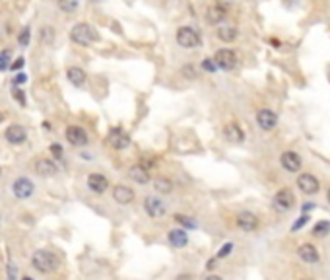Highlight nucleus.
<instances>
[{"label": "nucleus", "mask_w": 330, "mask_h": 280, "mask_svg": "<svg viewBox=\"0 0 330 280\" xmlns=\"http://www.w3.org/2000/svg\"><path fill=\"white\" fill-rule=\"evenodd\" d=\"M31 265H33L35 271H39L43 275H49V273L59 269V257L55 253H51V251H47V249H39L31 257Z\"/></svg>", "instance_id": "1"}, {"label": "nucleus", "mask_w": 330, "mask_h": 280, "mask_svg": "<svg viewBox=\"0 0 330 280\" xmlns=\"http://www.w3.org/2000/svg\"><path fill=\"white\" fill-rule=\"evenodd\" d=\"M70 39L78 45H91L93 41L99 39V35L89 23H76L70 31Z\"/></svg>", "instance_id": "2"}, {"label": "nucleus", "mask_w": 330, "mask_h": 280, "mask_svg": "<svg viewBox=\"0 0 330 280\" xmlns=\"http://www.w3.org/2000/svg\"><path fill=\"white\" fill-rule=\"evenodd\" d=\"M177 43L185 49H197L200 45V35H198L197 29L185 25V27H179L177 31Z\"/></svg>", "instance_id": "3"}, {"label": "nucleus", "mask_w": 330, "mask_h": 280, "mask_svg": "<svg viewBox=\"0 0 330 280\" xmlns=\"http://www.w3.org/2000/svg\"><path fill=\"white\" fill-rule=\"evenodd\" d=\"M272 207L276 212H289V210L295 207V197H293V193L289 191V189H282V191H278L276 195H274V201H272Z\"/></svg>", "instance_id": "4"}, {"label": "nucleus", "mask_w": 330, "mask_h": 280, "mask_svg": "<svg viewBox=\"0 0 330 280\" xmlns=\"http://www.w3.org/2000/svg\"><path fill=\"white\" fill-rule=\"evenodd\" d=\"M297 187L303 195H317L321 191V181L313 173H301L297 177Z\"/></svg>", "instance_id": "5"}, {"label": "nucleus", "mask_w": 330, "mask_h": 280, "mask_svg": "<svg viewBox=\"0 0 330 280\" xmlns=\"http://www.w3.org/2000/svg\"><path fill=\"white\" fill-rule=\"evenodd\" d=\"M144 210H146V214L150 216V218H163L165 216V203L161 201V199H157V197H146L144 199Z\"/></svg>", "instance_id": "6"}, {"label": "nucleus", "mask_w": 330, "mask_h": 280, "mask_svg": "<svg viewBox=\"0 0 330 280\" xmlns=\"http://www.w3.org/2000/svg\"><path fill=\"white\" fill-rule=\"evenodd\" d=\"M33 189H35L33 181L27 179V177H18V179L12 183V193H14V197H16V199H22V201L29 199V197L33 195Z\"/></svg>", "instance_id": "7"}, {"label": "nucleus", "mask_w": 330, "mask_h": 280, "mask_svg": "<svg viewBox=\"0 0 330 280\" xmlns=\"http://www.w3.org/2000/svg\"><path fill=\"white\" fill-rule=\"evenodd\" d=\"M214 61L218 65V69L221 70H233L237 65V57L231 49H220L216 55H214Z\"/></svg>", "instance_id": "8"}, {"label": "nucleus", "mask_w": 330, "mask_h": 280, "mask_svg": "<svg viewBox=\"0 0 330 280\" xmlns=\"http://www.w3.org/2000/svg\"><path fill=\"white\" fill-rule=\"evenodd\" d=\"M237 228L243 232H255L259 228V218L251 210H243L237 214Z\"/></svg>", "instance_id": "9"}, {"label": "nucleus", "mask_w": 330, "mask_h": 280, "mask_svg": "<svg viewBox=\"0 0 330 280\" xmlns=\"http://www.w3.org/2000/svg\"><path fill=\"white\" fill-rule=\"evenodd\" d=\"M280 163H282V167H284L286 171L297 173V171L301 169V156H299L297 152L287 150V152H284V154L280 156Z\"/></svg>", "instance_id": "10"}, {"label": "nucleus", "mask_w": 330, "mask_h": 280, "mask_svg": "<svg viewBox=\"0 0 330 280\" xmlns=\"http://www.w3.org/2000/svg\"><path fill=\"white\" fill-rule=\"evenodd\" d=\"M107 142H109L115 150H125V148H129V144H131V137H129L123 129L117 127V129H113V131L109 133Z\"/></svg>", "instance_id": "11"}, {"label": "nucleus", "mask_w": 330, "mask_h": 280, "mask_svg": "<svg viewBox=\"0 0 330 280\" xmlns=\"http://www.w3.org/2000/svg\"><path fill=\"white\" fill-rule=\"evenodd\" d=\"M297 255H299L301 261H305L309 265H315V263H319V259H321L319 249H317L313 243H301V245L297 247Z\"/></svg>", "instance_id": "12"}, {"label": "nucleus", "mask_w": 330, "mask_h": 280, "mask_svg": "<svg viewBox=\"0 0 330 280\" xmlns=\"http://www.w3.org/2000/svg\"><path fill=\"white\" fill-rule=\"evenodd\" d=\"M134 191H132L131 187L127 185H115L113 187V199H115V203H119V205H131L134 203Z\"/></svg>", "instance_id": "13"}, {"label": "nucleus", "mask_w": 330, "mask_h": 280, "mask_svg": "<svg viewBox=\"0 0 330 280\" xmlns=\"http://www.w3.org/2000/svg\"><path fill=\"white\" fill-rule=\"evenodd\" d=\"M257 123H259V127L263 131H272L278 125V115L274 111H270V109H261L257 113Z\"/></svg>", "instance_id": "14"}, {"label": "nucleus", "mask_w": 330, "mask_h": 280, "mask_svg": "<svg viewBox=\"0 0 330 280\" xmlns=\"http://www.w3.org/2000/svg\"><path fill=\"white\" fill-rule=\"evenodd\" d=\"M66 140L72 146H86L88 144V133L80 127H68L66 129Z\"/></svg>", "instance_id": "15"}, {"label": "nucleus", "mask_w": 330, "mask_h": 280, "mask_svg": "<svg viewBox=\"0 0 330 280\" xmlns=\"http://www.w3.org/2000/svg\"><path fill=\"white\" fill-rule=\"evenodd\" d=\"M88 187H89V191L101 195V193H105V191L109 189V179H107L105 175H101V173H89Z\"/></svg>", "instance_id": "16"}, {"label": "nucleus", "mask_w": 330, "mask_h": 280, "mask_svg": "<svg viewBox=\"0 0 330 280\" xmlns=\"http://www.w3.org/2000/svg\"><path fill=\"white\" fill-rule=\"evenodd\" d=\"M129 177H131L134 183H138V185L150 183V171H148V167H144L142 163L132 165L131 169H129Z\"/></svg>", "instance_id": "17"}, {"label": "nucleus", "mask_w": 330, "mask_h": 280, "mask_svg": "<svg viewBox=\"0 0 330 280\" xmlns=\"http://www.w3.org/2000/svg\"><path fill=\"white\" fill-rule=\"evenodd\" d=\"M167 239H169V243H171L175 249H183V247L189 243V232H187V230H183V228L169 230V233H167Z\"/></svg>", "instance_id": "18"}, {"label": "nucleus", "mask_w": 330, "mask_h": 280, "mask_svg": "<svg viewBox=\"0 0 330 280\" xmlns=\"http://www.w3.org/2000/svg\"><path fill=\"white\" fill-rule=\"evenodd\" d=\"M25 139H27V133L22 125H10L6 129V140L10 144H22V142H25Z\"/></svg>", "instance_id": "19"}, {"label": "nucleus", "mask_w": 330, "mask_h": 280, "mask_svg": "<svg viewBox=\"0 0 330 280\" xmlns=\"http://www.w3.org/2000/svg\"><path fill=\"white\" fill-rule=\"evenodd\" d=\"M223 135H225V139L229 140V142H243V140H245V133H243L241 127H239L237 123H229V125H225Z\"/></svg>", "instance_id": "20"}, {"label": "nucleus", "mask_w": 330, "mask_h": 280, "mask_svg": "<svg viewBox=\"0 0 330 280\" xmlns=\"http://www.w3.org/2000/svg\"><path fill=\"white\" fill-rule=\"evenodd\" d=\"M35 171L39 173V175H43V177H53L59 169H57V165L51 162V160H37L35 162Z\"/></svg>", "instance_id": "21"}, {"label": "nucleus", "mask_w": 330, "mask_h": 280, "mask_svg": "<svg viewBox=\"0 0 330 280\" xmlns=\"http://www.w3.org/2000/svg\"><path fill=\"white\" fill-rule=\"evenodd\" d=\"M206 20H208V23H214V25L221 23L225 20V8H221V6H210L206 10Z\"/></svg>", "instance_id": "22"}, {"label": "nucleus", "mask_w": 330, "mask_h": 280, "mask_svg": "<svg viewBox=\"0 0 330 280\" xmlns=\"http://www.w3.org/2000/svg\"><path fill=\"white\" fill-rule=\"evenodd\" d=\"M66 76H68L70 84H74V86H84L86 84V72L78 69V67H70L66 70Z\"/></svg>", "instance_id": "23"}, {"label": "nucleus", "mask_w": 330, "mask_h": 280, "mask_svg": "<svg viewBox=\"0 0 330 280\" xmlns=\"http://www.w3.org/2000/svg\"><path fill=\"white\" fill-rule=\"evenodd\" d=\"M154 189L157 191V193H161V195H169V193L173 191V181H171L169 177L159 175V177H155L154 179Z\"/></svg>", "instance_id": "24"}, {"label": "nucleus", "mask_w": 330, "mask_h": 280, "mask_svg": "<svg viewBox=\"0 0 330 280\" xmlns=\"http://www.w3.org/2000/svg\"><path fill=\"white\" fill-rule=\"evenodd\" d=\"M218 37H220L221 41H225V43H231V41L237 39V29H235V27H229V25L220 27V29H218Z\"/></svg>", "instance_id": "25"}, {"label": "nucleus", "mask_w": 330, "mask_h": 280, "mask_svg": "<svg viewBox=\"0 0 330 280\" xmlns=\"http://www.w3.org/2000/svg\"><path fill=\"white\" fill-rule=\"evenodd\" d=\"M173 218H175L177 224H181V226H183V230H197V228H198L197 220H195V218H191V216H185V214H175Z\"/></svg>", "instance_id": "26"}, {"label": "nucleus", "mask_w": 330, "mask_h": 280, "mask_svg": "<svg viewBox=\"0 0 330 280\" xmlns=\"http://www.w3.org/2000/svg\"><path fill=\"white\" fill-rule=\"evenodd\" d=\"M327 233H330L329 220H319V222L313 226V235H317V237H325Z\"/></svg>", "instance_id": "27"}, {"label": "nucleus", "mask_w": 330, "mask_h": 280, "mask_svg": "<svg viewBox=\"0 0 330 280\" xmlns=\"http://www.w3.org/2000/svg\"><path fill=\"white\" fill-rule=\"evenodd\" d=\"M59 6L65 12H74L78 8V0H59Z\"/></svg>", "instance_id": "28"}, {"label": "nucleus", "mask_w": 330, "mask_h": 280, "mask_svg": "<svg viewBox=\"0 0 330 280\" xmlns=\"http://www.w3.org/2000/svg\"><path fill=\"white\" fill-rule=\"evenodd\" d=\"M233 247H235V245H233V243H231V241H227V243H223V245H221V249L220 251H218V259H223V257H227V255H231V251H233Z\"/></svg>", "instance_id": "29"}, {"label": "nucleus", "mask_w": 330, "mask_h": 280, "mask_svg": "<svg viewBox=\"0 0 330 280\" xmlns=\"http://www.w3.org/2000/svg\"><path fill=\"white\" fill-rule=\"evenodd\" d=\"M200 67H202V70H206V72H216L218 70V65H216L214 59H204Z\"/></svg>", "instance_id": "30"}, {"label": "nucleus", "mask_w": 330, "mask_h": 280, "mask_svg": "<svg viewBox=\"0 0 330 280\" xmlns=\"http://www.w3.org/2000/svg\"><path fill=\"white\" fill-rule=\"evenodd\" d=\"M309 218H311L309 214H303L299 220H295V222H293V226H291V232H297V230H301V228H303V226H305V224L309 222Z\"/></svg>", "instance_id": "31"}, {"label": "nucleus", "mask_w": 330, "mask_h": 280, "mask_svg": "<svg viewBox=\"0 0 330 280\" xmlns=\"http://www.w3.org/2000/svg\"><path fill=\"white\" fill-rule=\"evenodd\" d=\"M181 74H183L185 78H189V80H195V78H197V70H195V67H193V65H187V67H183Z\"/></svg>", "instance_id": "32"}, {"label": "nucleus", "mask_w": 330, "mask_h": 280, "mask_svg": "<svg viewBox=\"0 0 330 280\" xmlns=\"http://www.w3.org/2000/svg\"><path fill=\"white\" fill-rule=\"evenodd\" d=\"M53 35H55L53 27H43V29H41V39H43L45 43H51V41H53Z\"/></svg>", "instance_id": "33"}, {"label": "nucleus", "mask_w": 330, "mask_h": 280, "mask_svg": "<svg viewBox=\"0 0 330 280\" xmlns=\"http://www.w3.org/2000/svg\"><path fill=\"white\" fill-rule=\"evenodd\" d=\"M18 41H20V45L22 47H25L27 43H29V29H23L22 33H20V39H18Z\"/></svg>", "instance_id": "34"}, {"label": "nucleus", "mask_w": 330, "mask_h": 280, "mask_svg": "<svg viewBox=\"0 0 330 280\" xmlns=\"http://www.w3.org/2000/svg\"><path fill=\"white\" fill-rule=\"evenodd\" d=\"M51 152H53L57 158H63V146H61V144H51Z\"/></svg>", "instance_id": "35"}, {"label": "nucleus", "mask_w": 330, "mask_h": 280, "mask_svg": "<svg viewBox=\"0 0 330 280\" xmlns=\"http://www.w3.org/2000/svg\"><path fill=\"white\" fill-rule=\"evenodd\" d=\"M14 97H16V99H18L22 105H25V97H23V93L20 92V90H16V92H14Z\"/></svg>", "instance_id": "36"}, {"label": "nucleus", "mask_w": 330, "mask_h": 280, "mask_svg": "<svg viewBox=\"0 0 330 280\" xmlns=\"http://www.w3.org/2000/svg\"><path fill=\"white\" fill-rule=\"evenodd\" d=\"M216 261H218V257H216V259H210V261L206 263V269H208V271H214V269H216Z\"/></svg>", "instance_id": "37"}, {"label": "nucleus", "mask_w": 330, "mask_h": 280, "mask_svg": "<svg viewBox=\"0 0 330 280\" xmlns=\"http://www.w3.org/2000/svg\"><path fill=\"white\" fill-rule=\"evenodd\" d=\"M25 80H27V76L22 72V74H18V76H16V80H14V82H16V84H23Z\"/></svg>", "instance_id": "38"}, {"label": "nucleus", "mask_w": 330, "mask_h": 280, "mask_svg": "<svg viewBox=\"0 0 330 280\" xmlns=\"http://www.w3.org/2000/svg\"><path fill=\"white\" fill-rule=\"evenodd\" d=\"M22 67H23V59H18V61H16V63H14V65H12L10 69H12V70H18V69H22Z\"/></svg>", "instance_id": "39"}, {"label": "nucleus", "mask_w": 330, "mask_h": 280, "mask_svg": "<svg viewBox=\"0 0 330 280\" xmlns=\"http://www.w3.org/2000/svg\"><path fill=\"white\" fill-rule=\"evenodd\" d=\"M175 280H195V279H193L191 275H179V277H177Z\"/></svg>", "instance_id": "40"}, {"label": "nucleus", "mask_w": 330, "mask_h": 280, "mask_svg": "<svg viewBox=\"0 0 330 280\" xmlns=\"http://www.w3.org/2000/svg\"><path fill=\"white\" fill-rule=\"evenodd\" d=\"M313 209H315V205H313V203H307V205L303 207V210H305V214H307L309 210H313Z\"/></svg>", "instance_id": "41"}, {"label": "nucleus", "mask_w": 330, "mask_h": 280, "mask_svg": "<svg viewBox=\"0 0 330 280\" xmlns=\"http://www.w3.org/2000/svg\"><path fill=\"white\" fill-rule=\"evenodd\" d=\"M204 280H223L221 277H218V275H210V277H206Z\"/></svg>", "instance_id": "42"}, {"label": "nucleus", "mask_w": 330, "mask_h": 280, "mask_svg": "<svg viewBox=\"0 0 330 280\" xmlns=\"http://www.w3.org/2000/svg\"><path fill=\"white\" fill-rule=\"evenodd\" d=\"M2 121H4V113L0 111V125H2Z\"/></svg>", "instance_id": "43"}, {"label": "nucleus", "mask_w": 330, "mask_h": 280, "mask_svg": "<svg viewBox=\"0 0 330 280\" xmlns=\"http://www.w3.org/2000/svg\"><path fill=\"white\" fill-rule=\"evenodd\" d=\"M327 201H329V205H330V189H329V193H327Z\"/></svg>", "instance_id": "44"}, {"label": "nucleus", "mask_w": 330, "mask_h": 280, "mask_svg": "<svg viewBox=\"0 0 330 280\" xmlns=\"http://www.w3.org/2000/svg\"><path fill=\"white\" fill-rule=\"evenodd\" d=\"M22 280H33V279H31V277H23Z\"/></svg>", "instance_id": "45"}, {"label": "nucleus", "mask_w": 330, "mask_h": 280, "mask_svg": "<svg viewBox=\"0 0 330 280\" xmlns=\"http://www.w3.org/2000/svg\"><path fill=\"white\" fill-rule=\"evenodd\" d=\"M0 175H2V165H0Z\"/></svg>", "instance_id": "46"}, {"label": "nucleus", "mask_w": 330, "mask_h": 280, "mask_svg": "<svg viewBox=\"0 0 330 280\" xmlns=\"http://www.w3.org/2000/svg\"><path fill=\"white\" fill-rule=\"evenodd\" d=\"M301 280H311V279H301Z\"/></svg>", "instance_id": "47"}]
</instances>
